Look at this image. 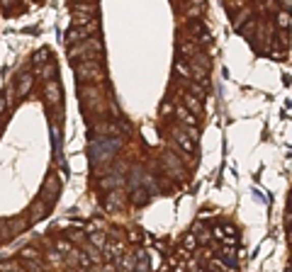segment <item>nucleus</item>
Returning <instances> with one entry per match:
<instances>
[{
  "instance_id": "1",
  "label": "nucleus",
  "mask_w": 292,
  "mask_h": 272,
  "mask_svg": "<svg viewBox=\"0 0 292 272\" xmlns=\"http://www.w3.org/2000/svg\"><path fill=\"white\" fill-rule=\"evenodd\" d=\"M76 76H78L80 83H102L105 80V71H102L100 61L85 58V61L76 64Z\"/></svg>"
},
{
  "instance_id": "2",
  "label": "nucleus",
  "mask_w": 292,
  "mask_h": 272,
  "mask_svg": "<svg viewBox=\"0 0 292 272\" xmlns=\"http://www.w3.org/2000/svg\"><path fill=\"white\" fill-rule=\"evenodd\" d=\"M98 20L95 22H90L88 27H73L71 32H66V44H80V42H85L88 37H93V34H98Z\"/></svg>"
},
{
  "instance_id": "3",
  "label": "nucleus",
  "mask_w": 292,
  "mask_h": 272,
  "mask_svg": "<svg viewBox=\"0 0 292 272\" xmlns=\"http://www.w3.org/2000/svg\"><path fill=\"white\" fill-rule=\"evenodd\" d=\"M170 136H173V141H176L180 148H183V153H190V156L195 153V146H197V143H195L190 136H188L185 127H170Z\"/></svg>"
},
{
  "instance_id": "4",
  "label": "nucleus",
  "mask_w": 292,
  "mask_h": 272,
  "mask_svg": "<svg viewBox=\"0 0 292 272\" xmlns=\"http://www.w3.org/2000/svg\"><path fill=\"white\" fill-rule=\"evenodd\" d=\"M46 102H49V105H56V107H61V85H59L56 78L46 80Z\"/></svg>"
},
{
  "instance_id": "5",
  "label": "nucleus",
  "mask_w": 292,
  "mask_h": 272,
  "mask_svg": "<svg viewBox=\"0 0 292 272\" xmlns=\"http://www.w3.org/2000/svg\"><path fill=\"white\" fill-rule=\"evenodd\" d=\"M173 114L178 117V122L183 124V127H197V117H195L185 105H178V107L173 109Z\"/></svg>"
},
{
  "instance_id": "6",
  "label": "nucleus",
  "mask_w": 292,
  "mask_h": 272,
  "mask_svg": "<svg viewBox=\"0 0 292 272\" xmlns=\"http://www.w3.org/2000/svg\"><path fill=\"white\" fill-rule=\"evenodd\" d=\"M163 165L168 168V173L173 175V177H183V175H185V168L180 165V161L173 156V153H166V156H163ZM168 173H166V175H168Z\"/></svg>"
},
{
  "instance_id": "7",
  "label": "nucleus",
  "mask_w": 292,
  "mask_h": 272,
  "mask_svg": "<svg viewBox=\"0 0 292 272\" xmlns=\"http://www.w3.org/2000/svg\"><path fill=\"white\" fill-rule=\"evenodd\" d=\"M180 98H183V105L190 109L192 114H202V100L200 98H195V95H190V93H183Z\"/></svg>"
},
{
  "instance_id": "8",
  "label": "nucleus",
  "mask_w": 292,
  "mask_h": 272,
  "mask_svg": "<svg viewBox=\"0 0 292 272\" xmlns=\"http://www.w3.org/2000/svg\"><path fill=\"white\" fill-rule=\"evenodd\" d=\"M185 93H190V95H195V98L205 100V95H207V85L197 83V80H185Z\"/></svg>"
},
{
  "instance_id": "9",
  "label": "nucleus",
  "mask_w": 292,
  "mask_h": 272,
  "mask_svg": "<svg viewBox=\"0 0 292 272\" xmlns=\"http://www.w3.org/2000/svg\"><path fill=\"white\" fill-rule=\"evenodd\" d=\"M73 12L76 15H88V17H98V5L95 3H76Z\"/></svg>"
},
{
  "instance_id": "10",
  "label": "nucleus",
  "mask_w": 292,
  "mask_h": 272,
  "mask_svg": "<svg viewBox=\"0 0 292 272\" xmlns=\"http://www.w3.org/2000/svg\"><path fill=\"white\" fill-rule=\"evenodd\" d=\"M197 51H202L200 46L190 39H185V42H178V54H185V58H192V56L197 54Z\"/></svg>"
},
{
  "instance_id": "11",
  "label": "nucleus",
  "mask_w": 292,
  "mask_h": 272,
  "mask_svg": "<svg viewBox=\"0 0 292 272\" xmlns=\"http://www.w3.org/2000/svg\"><path fill=\"white\" fill-rule=\"evenodd\" d=\"M236 29H239V34H241V37H253V34H256V29H258V20H256V17H248V20L244 22V24H239Z\"/></svg>"
},
{
  "instance_id": "12",
  "label": "nucleus",
  "mask_w": 292,
  "mask_h": 272,
  "mask_svg": "<svg viewBox=\"0 0 292 272\" xmlns=\"http://www.w3.org/2000/svg\"><path fill=\"white\" fill-rule=\"evenodd\" d=\"M30 90H32V73H22V76L17 78V95L24 98Z\"/></svg>"
},
{
  "instance_id": "13",
  "label": "nucleus",
  "mask_w": 292,
  "mask_h": 272,
  "mask_svg": "<svg viewBox=\"0 0 292 272\" xmlns=\"http://www.w3.org/2000/svg\"><path fill=\"white\" fill-rule=\"evenodd\" d=\"M173 71H176V76H178V78H185V80H190V78H192L190 64H188V61H183V58H176V64H173Z\"/></svg>"
},
{
  "instance_id": "14",
  "label": "nucleus",
  "mask_w": 292,
  "mask_h": 272,
  "mask_svg": "<svg viewBox=\"0 0 292 272\" xmlns=\"http://www.w3.org/2000/svg\"><path fill=\"white\" fill-rule=\"evenodd\" d=\"M122 204H124V195L120 190H112V192L107 195V199H105V207L107 209H120Z\"/></svg>"
},
{
  "instance_id": "15",
  "label": "nucleus",
  "mask_w": 292,
  "mask_h": 272,
  "mask_svg": "<svg viewBox=\"0 0 292 272\" xmlns=\"http://www.w3.org/2000/svg\"><path fill=\"white\" fill-rule=\"evenodd\" d=\"M192 233H195V238L200 240V243H210V238H212V233L207 231V226H202L200 221L192 226Z\"/></svg>"
},
{
  "instance_id": "16",
  "label": "nucleus",
  "mask_w": 292,
  "mask_h": 272,
  "mask_svg": "<svg viewBox=\"0 0 292 272\" xmlns=\"http://www.w3.org/2000/svg\"><path fill=\"white\" fill-rule=\"evenodd\" d=\"M134 265H136V258L132 255V253H127V255L120 258V267H122V272H134Z\"/></svg>"
},
{
  "instance_id": "17",
  "label": "nucleus",
  "mask_w": 292,
  "mask_h": 272,
  "mask_svg": "<svg viewBox=\"0 0 292 272\" xmlns=\"http://www.w3.org/2000/svg\"><path fill=\"white\" fill-rule=\"evenodd\" d=\"M275 24H278L280 29H287V27H290V12L280 8V10L275 12Z\"/></svg>"
},
{
  "instance_id": "18",
  "label": "nucleus",
  "mask_w": 292,
  "mask_h": 272,
  "mask_svg": "<svg viewBox=\"0 0 292 272\" xmlns=\"http://www.w3.org/2000/svg\"><path fill=\"white\" fill-rule=\"evenodd\" d=\"M90 246H95V248H105V246H107V236L100 233V231H93V233H90Z\"/></svg>"
},
{
  "instance_id": "19",
  "label": "nucleus",
  "mask_w": 292,
  "mask_h": 272,
  "mask_svg": "<svg viewBox=\"0 0 292 272\" xmlns=\"http://www.w3.org/2000/svg\"><path fill=\"white\" fill-rule=\"evenodd\" d=\"M102 187H107V190H114L117 185H122V177H120V173H112L110 177H102Z\"/></svg>"
},
{
  "instance_id": "20",
  "label": "nucleus",
  "mask_w": 292,
  "mask_h": 272,
  "mask_svg": "<svg viewBox=\"0 0 292 272\" xmlns=\"http://www.w3.org/2000/svg\"><path fill=\"white\" fill-rule=\"evenodd\" d=\"M22 260L30 272H44V262L42 260H34V258H22Z\"/></svg>"
},
{
  "instance_id": "21",
  "label": "nucleus",
  "mask_w": 292,
  "mask_h": 272,
  "mask_svg": "<svg viewBox=\"0 0 292 272\" xmlns=\"http://www.w3.org/2000/svg\"><path fill=\"white\" fill-rule=\"evenodd\" d=\"M183 248H185V253H190V251H195V248H197V238H195V233H188V236H185V240H183Z\"/></svg>"
},
{
  "instance_id": "22",
  "label": "nucleus",
  "mask_w": 292,
  "mask_h": 272,
  "mask_svg": "<svg viewBox=\"0 0 292 272\" xmlns=\"http://www.w3.org/2000/svg\"><path fill=\"white\" fill-rule=\"evenodd\" d=\"M56 248L61 253H66V255H68V253L73 251V243H71V240H66V238H59L56 240Z\"/></svg>"
},
{
  "instance_id": "23",
  "label": "nucleus",
  "mask_w": 292,
  "mask_h": 272,
  "mask_svg": "<svg viewBox=\"0 0 292 272\" xmlns=\"http://www.w3.org/2000/svg\"><path fill=\"white\" fill-rule=\"evenodd\" d=\"M149 202V190H136L134 192V204H144Z\"/></svg>"
},
{
  "instance_id": "24",
  "label": "nucleus",
  "mask_w": 292,
  "mask_h": 272,
  "mask_svg": "<svg viewBox=\"0 0 292 272\" xmlns=\"http://www.w3.org/2000/svg\"><path fill=\"white\" fill-rule=\"evenodd\" d=\"M0 272H24V270H20V267L12 265V262H3V265H0Z\"/></svg>"
},
{
  "instance_id": "25",
  "label": "nucleus",
  "mask_w": 292,
  "mask_h": 272,
  "mask_svg": "<svg viewBox=\"0 0 292 272\" xmlns=\"http://www.w3.org/2000/svg\"><path fill=\"white\" fill-rule=\"evenodd\" d=\"M173 105H170V102H163V105H161V112H163V114H166V117H168V114H173Z\"/></svg>"
},
{
  "instance_id": "26",
  "label": "nucleus",
  "mask_w": 292,
  "mask_h": 272,
  "mask_svg": "<svg viewBox=\"0 0 292 272\" xmlns=\"http://www.w3.org/2000/svg\"><path fill=\"white\" fill-rule=\"evenodd\" d=\"M49 260H51V262H56V265H59V262H61V255H59L56 251H49Z\"/></svg>"
},
{
  "instance_id": "27",
  "label": "nucleus",
  "mask_w": 292,
  "mask_h": 272,
  "mask_svg": "<svg viewBox=\"0 0 292 272\" xmlns=\"http://www.w3.org/2000/svg\"><path fill=\"white\" fill-rule=\"evenodd\" d=\"M287 224H292V207H290V211H287Z\"/></svg>"
},
{
  "instance_id": "28",
  "label": "nucleus",
  "mask_w": 292,
  "mask_h": 272,
  "mask_svg": "<svg viewBox=\"0 0 292 272\" xmlns=\"http://www.w3.org/2000/svg\"><path fill=\"white\" fill-rule=\"evenodd\" d=\"M195 272H205V270H195Z\"/></svg>"
},
{
  "instance_id": "29",
  "label": "nucleus",
  "mask_w": 292,
  "mask_h": 272,
  "mask_svg": "<svg viewBox=\"0 0 292 272\" xmlns=\"http://www.w3.org/2000/svg\"><path fill=\"white\" fill-rule=\"evenodd\" d=\"M76 3H83V0H76Z\"/></svg>"
},
{
  "instance_id": "30",
  "label": "nucleus",
  "mask_w": 292,
  "mask_h": 272,
  "mask_svg": "<svg viewBox=\"0 0 292 272\" xmlns=\"http://www.w3.org/2000/svg\"><path fill=\"white\" fill-rule=\"evenodd\" d=\"M134 272H136V270H134Z\"/></svg>"
}]
</instances>
